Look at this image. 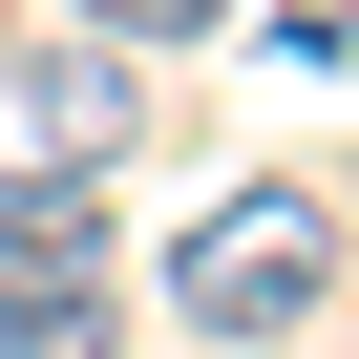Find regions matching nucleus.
<instances>
[{"instance_id":"f257e3e1","label":"nucleus","mask_w":359,"mask_h":359,"mask_svg":"<svg viewBox=\"0 0 359 359\" xmlns=\"http://www.w3.org/2000/svg\"><path fill=\"white\" fill-rule=\"evenodd\" d=\"M338 191H233L212 233H169V317H191V338H296L317 296H338Z\"/></svg>"},{"instance_id":"7ed1b4c3","label":"nucleus","mask_w":359,"mask_h":359,"mask_svg":"<svg viewBox=\"0 0 359 359\" xmlns=\"http://www.w3.org/2000/svg\"><path fill=\"white\" fill-rule=\"evenodd\" d=\"M22 296H106V233H85V191H0V317Z\"/></svg>"},{"instance_id":"39448f33","label":"nucleus","mask_w":359,"mask_h":359,"mask_svg":"<svg viewBox=\"0 0 359 359\" xmlns=\"http://www.w3.org/2000/svg\"><path fill=\"white\" fill-rule=\"evenodd\" d=\"M0 359H106V296H22V317H0Z\"/></svg>"},{"instance_id":"20e7f679","label":"nucleus","mask_w":359,"mask_h":359,"mask_svg":"<svg viewBox=\"0 0 359 359\" xmlns=\"http://www.w3.org/2000/svg\"><path fill=\"white\" fill-rule=\"evenodd\" d=\"M212 22H233V0H85V43H106V64H148V43H212Z\"/></svg>"},{"instance_id":"f03ea898","label":"nucleus","mask_w":359,"mask_h":359,"mask_svg":"<svg viewBox=\"0 0 359 359\" xmlns=\"http://www.w3.org/2000/svg\"><path fill=\"white\" fill-rule=\"evenodd\" d=\"M148 127V85L106 43H0V191H106Z\"/></svg>"}]
</instances>
